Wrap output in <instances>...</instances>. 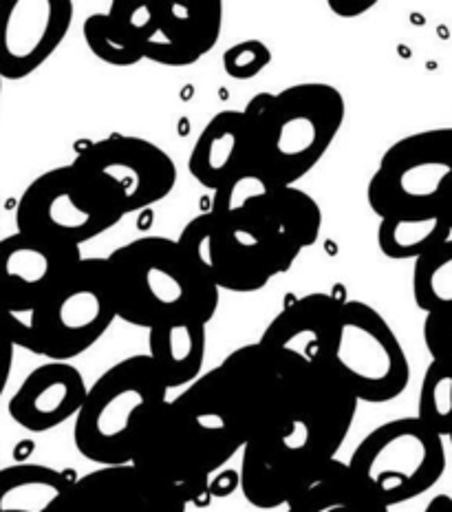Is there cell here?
Wrapping results in <instances>:
<instances>
[{
	"instance_id": "1",
	"label": "cell",
	"mask_w": 452,
	"mask_h": 512,
	"mask_svg": "<svg viewBox=\"0 0 452 512\" xmlns=\"http://www.w3.org/2000/svg\"><path fill=\"white\" fill-rule=\"evenodd\" d=\"M217 376L245 444L276 446L318 466L336 460L358 400L325 362L309 365L254 343L232 351Z\"/></svg>"
},
{
	"instance_id": "2",
	"label": "cell",
	"mask_w": 452,
	"mask_h": 512,
	"mask_svg": "<svg viewBox=\"0 0 452 512\" xmlns=\"http://www.w3.org/2000/svg\"><path fill=\"white\" fill-rule=\"evenodd\" d=\"M243 113L250 166L276 186H296L327 155L347 104L331 84L300 82L278 93H256Z\"/></svg>"
},
{
	"instance_id": "3",
	"label": "cell",
	"mask_w": 452,
	"mask_h": 512,
	"mask_svg": "<svg viewBox=\"0 0 452 512\" xmlns=\"http://www.w3.org/2000/svg\"><path fill=\"white\" fill-rule=\"evenodd\" d=\"M109 263L117 318L153 329L170 320L210 323L219 307V287L206 279L177 239L144 237L122 245Z\"/></svg>"
},
{
	"instance_id": "4",
	"label": "cell",
	"mask_w": 452,
	"mask_h": 512,
	"mask_svg": "<svg viewBox=\"0 0 452 512\" xmlns=\"http://www.w3.org/2000/svg\"><path fill=\"white\" fill-rule=\"evenodd\" d=\"M166 396V384L146 354L120 360L86 391L75 415V448L100 466L131 464L139 424Z\"/></svg>"
},
{
	"instance_id": "5",
	"label": "cell",
	"mask_w": 452,
	"mask_h": 512,
	"mask_svg": "<svg viewBox=\"0 0 452 512\" xmlns=\"http://www.w3.org/2000/svg\"><path fill=\"white\" fill-rule=\"evenodd\" d=\"M179 248L219 290L258 292L289 268L272 228L254 206L234 215L203 212L179 234Z\"/></svg>"
},
{
	"instance_id": "6",
	"label": "cell",
	"mask_w": 452,
	"mask_h": 512,
	"mask_svg": "<svg viewBox=\"0 0 452 512\" xmlns=\"http://www.w3.org/2000/svg\"><path fill=\"white\" fill-rule=\"evenodd\" d=\"M239 448L203 426L177 398L150 411L139 424L131 464L157 482L179 490L186 504L210 506V477Z\"/></svg>"
},
{
	"instance_id": "7",
	"label": "cell",
	"mask_w": 452,
	"mask_h": 512,
	"mask_svg": "<svg viewBox=\"0 0 452 512\" xmlns=\"http://www.w3.org/2000/svg\"><path fill=\"white\" fill-rule=\"evenodd\" d=\"M450 197L452 126L397 140L367 186V201L380 219L444 215Z\"/></svg>"
},
{
	"instance_id": "8",
	"label": "cell",
	"mask_w": 452,
	"mask_h": 512,
	"mask_svg": "<svg viewBox=\"0 0 452 512\" xmlns=\"http://www.w3.org/2000/svg\"><path fill=\"white\" fill-rule=\"evenodd\" d=\"M325 365L358 402L384 404L400 398L411 380L406 351L378 309L342 301Z\"/></svg>"
},
{
	"instance_id": "9",
	"label": "cell",
	"mask_w": 452,
	"mask_h": 512,
	"mask_svg": "<svg viewBox=\"0 0 452 512\" xmlns=\"http://www.w3.org/2000/svg\"><path fill=\"white\" fill-rule=\"evenodd\" d=\"M117 318L106 259L82 256L38 305L36 356L69 362L89 351Z\"/></svg>"
},
{
	"instance_id": "10",
	"label": "cell",
	"mask_w": 452,
	"mask_h": 512,
	"mask_svg": "<svg viewBox=\"0 0 452 512\" xmlns=\"http://www.w3.org/2000/svg\"><path fill=\"white\" fill-rule=\"evenodd\" d=\"M386 508L428 493L446 471L444 437L417 418L391 420L355 446L347 464Z\"/></svg>"
},
{
	"instance_id": "11",
	"label": "cell",
	"mask_w": 452,
	"mask_h": 512,
	"mask_svg": "<svg viewBox=\"0 0 452 512\" xmlns=\"http://www.w3.org/2000/svg\"><path fill=\"white\" fill-rule=\"evenodd\" d=\"M122 217L113 201L73 164L36 177L16 208L20 234L75 250L109 232Z\"/></svg>"
},
{
	"instance_id": "12",
	"label": "cell",
	"mask_w": 452,
	"mask_h": 512,
	"mask_svg": "<svg viewBox=\"0 0 452 512\" xmlns=\"http://www.w3.org/2000/svg\"><path fill=\"white\" fill-rule=\"evenodd\" d=\"M73 166L89 177L122 215L164 201L177 184L172 157L144 137L113 133L89 144Z\"/></svg>"
},
{
	"instance_id": "13",
	"label": "cell",
	"mask_w": 452,
	"mask_h": 512,
	"mask_svg": "<svg viewBox=\"0 0 452 512\" xmlns=\"http://www.w3.org/2000/svg\"><path fill=\"white\" fill-rule=\"evenodd\" d=\"M71 23V0H0V78L25 80L38 71Z\"/></svg>"
},
{
	"instance_id": "14",
	"label": "cell",
	"mask_w": 452,
	"mask_h": 512,
	"mask_svg": "<svg viewBox=\"0 0 452 512\" xmlns=\"http://www.w3.org/2000/svg\"><path fill=\"white\" fill-rule=\"evenodd\" d=\"M186 508L177 488L157 482L133 464H122L78 477L56 512H186Z\"/></svg>"
},
{
	"instance_id": "15",
	"label": "cell",
	"mask_w": 452,
	"mask_h": 512,
	"mask_svg": "<svg viewBox=\"0 0 452 512\" xmlns=\"http://www.w3.org/2000/svg\"><path fill=\"white\" fill-rule=\"evenodd\" d=\"M221 25V0H155L144 58L164 67H190L217 45Z\"/></svg>"
},
{
	"instance_id": "16",
	"label": "cell",
	"mask_w": 452,
	"mask_h": 512,
	"mask_svg": "<svg viewBox=\"0 0 452 512\" xmlns=\"http://www.w3.org/2000/svg\"><path fill=\"white\" fill-rule=\"evenodd\" d=\"M80 259V250L51 245L20 232L0 239V309L38 307Z\"/></svg>"
},
{
	"instance_id": "17",
	"label": "cell",
	"mask_w": 452,
	"mask_h": 512,
	"mask_svg": "<svg viewBox=\"0 0 452 512\" xmlns=\"http://www.w3.org/2000/svg\"><path fill=\"white\" fill-rule=\"evenodd\" d=\"M86 382L71 362L49 360L36 367L9 400L12 420L31 433H47L78 415Z\"/></svg>"
},
{
	"instance_id": "18",
	"label": "cell",
	"mask_w": 452,
	"mask_h": 512,
	"mask_svg": "<svg viewBox=\"0 0 452 512\" xmlns=\"http://www.w3.org/2000/svg\"><path fill=\"white\" fill-rule=\"evenodd\" d=\"M340 305L342 301L325 292L300 296L267 325L258 343L292 354L309 365H322L336 329Z\"/></svg>"
},
{
	"instance_id": "19",
	"label": "cell",
	"mask_w": 452,
	"mask_h": 512,
	"mask_svg": "<svg viewBox=\"0 0 452 512\" xmlns=\"http://www.w3.org/2000/svg\"><path fill=\"white\" fill-rule=\"evenodd\" d=\"M322 466L300 460L276 446L247 442L243 446L239 488H243V495L252 506L274 510L287 506Z\"/></svg>"
},
{
	"instance_id": "20",
	"label": "cell",
	"mask_w": 452,
	"mask_h": 512,
	"mask_svg": "<svg viewBox=\"0 0 452 512\" xmlns=\"http://www.w3.org/2000/svg\"><path fill=\"white\" fill-rule=\"evenodd\" d=\"M250 166V135L243 111H221L203 126L192 153L188 170L203 188L217 190L225 181Z\"/></svg>"
},
{
	"instance_id": "21",
	"label": "cell",
	"mask_w": 452,
	"mask_h": 512,
	"mask_svg": "<svg viewBox=\"0 0 452 512\" xmlns=\"http://www.w3.org/2000/svg\"><path fill=\"white\" fill-rule=\"evenodd\" d=\"M250 206L261 212L267 226L272 228L289 268L296 263L300 252L311 248L320 237L322 210L318 201L298 186H274L263 199Z\"/></svg>"
},
{
	"instance_id": "22",
	"label": "cell",
	"mask_w": 452,
	"mask_h": 512,
	"mask_svg": "<svg viewBox=\"0 0 452 512\" xmlns=\"http://www.w3.org/2000/svg\"><path fill=\"white\" fill-rule=\"evenodd\" d=\"M206 323L201 320H170L148 329V358L164 380L166 389L192 384L201 376L206 360Z\"/></svg>"
},
{
	"instance_id": "23",
	"label": "cell",
	"mask_w": 452,
	"mask_h": 512,
	"mask_svg": "<svg viewBox=\"0 0 452 512\" xmlns=\"http://www.w3.org/2000/svg\"><path fill=\"white\" fill-rule=\"evenodd\" d=\"M287 512H389L351 468L331 460L289 501Z\"/></svg>"
},
{
	"instance_id": "24",
	"label": "cell",
	"mask_w": 452,
	"mask_h": 512,
	"mask_svg": "<svg viewBox=\"0 0 452 512\" xmlns=\"http://www.w3.org/2000/svg\"><path fill=\"white\" fill-rule=\"evenodd\" d=\"M78 477L42 464L0 468V512H56Z\"/></svg>"
},
{
	"instance_id": "25",
	"label": "cell",
	"mask_w": 452,
	"mask_h": 512,
	"mask_svg": "<svg viewBox=\"0 0 452 512\" xmlns=\"http://www.w3.org/2000/svg\"><path fill=\"white\" fill-rule=\"evenodd\" d=\"M448 239H452V230L446 215L380 219L378 245L386 259L417 261Z\"/></svg>"
},
{
	"instance_id": "26",
	"label": "cell",
	"mask_w": 452,
	"mask_h": 512,
	"mask_svg": "<svg viewBox=\"0 0 452 512\" xmlns=\"http://www.w3.org/2000/svg\"><path fill=\"white\" fill-rule=\"evenodd\" d=\"M413 298L426 314L452 312V239L415 261Z\"/></svg>"
},
{
	"instance_id": "27",
	"label": "cell",
	"mask_w": 452,
	"mask_h": 512,
	"mask_svg": "<svg viewBox=\"0 0 452 512\" xmlns=\"http://www.w3.org/2000/svg\"><path fill=\"white\" fill-rule=\"evenodd\" d=\"M417 420H422L439 437L452 433V365L433 360L419 389Z\"/></svg>"
},
{
	"instance_id": "28",
	"label": "cell",
	"mask_w": 452,
	"mask_h": 512,
	"mask_svg": "<svg viewBox=\"0 0 452 512\" xmlns=\"http://www.w3.org/2000/svg\"><path fill=\"white\" fill-rule=\"evenodd\" d=\"M86 47L111 67H133L144 60V49L117 27L109 14H91L82 27Z\"/></svg>"
},
{
	"instance_id": "29",
	"label": "cell",
	"mask_w": 452,
	"mask_h": 512,
	"mask_svg": "<svg viewBox=\"0 0 452 512\" xmlns=\"http://www.w3.org/2000/svg\"><path fill=\"white\" fill-rule=\"evenodd\" d=\"M276 184H272L265 175L258 173L252 166L243 168L241 173H236L230 177L221 188L214 190L212 197V215H234L243 208H247L254 201L263 199L269 190H272Z\"/></svg>"
},
{
	"instance_id": "30",
	"label": "cell",
	"mask_w": 452,
	"mask_h": 512,
	"mask_svg": "<svg viewBox=\"0 0 452 512\" xmlns=\"http://www.w3.org/2000/svg\"><path fill=\"white\" fill-rule=\"evenodd\" d=\"M106 14L128 38L144 49L155 25V0H113Z\"/></svg>"
},
{
	"instance_id": "31",
	"label": "cell",
	"mask_w": 452,
	"mask_h": 512,
	"mask_svg": "<svg viewBox=\"0 0 452 512\" xmlns=\"http://www.w3.org/2000/svg\"><path fill=\"white\" fill-rule=\"evenodd\" d=\"M272 51L263 40L236 42L223 53V69L232 80H254L269 67Z\"/></svg>"
},
{
	"instance_id": "32",
	"label": "cell",
	"mask_w": 452,
	"mask_h": 512,
	"mask_svg": "<svg viewBox=\"0 0 452 512\" xmlns=\"http://www.w3.org/2000/svg\"><path fill=\"white\" fill-rule=\"evenodd\" d=\"M424 343L430 358L452 365V312L426 314Z\"/></svg>"
},
{
	"instance_id": "33",
	"label": "cell",
	"mask_w": 452,
	"mask_h": 512,
	"mask_svg": "<svg viewBox=\"0 0 452 512\" xmlns=\"http://www.w3.org/2000/svg\"><path fill=\"white\" fill-rule=\"evenodd\" d=\"M241 486V479H239V471H219L210 479L208 490H210V497L212 499H223V497H230L234 490H239Z\"/></svg>"
},
{
	"instance_id": "34",
	"label": "cell",
	"mask_w": 452,
	"mask_h": 512,
	"mask_svg": "<svg viewBox=\"0 0 452 512\" xmlns=\"http://www.w3.org/2000/svg\"><path fill=\"white\" fill-rule=\"evenodd\" d=\"M327 7L340 18H355L375 7V0H329Z\"/></svg>"
},
{
	"instance_id": "35",
	"label": "cell",
	"mask_w": 452,
	"mask_h": 512,
	"mask_svg": "<svg viewBox=\"0 0 452 512\" xmlns=\"http://www.w3.org/2000/svg\"><path fill=\"white\" fill-rule=\"evenodd\" d=\"M12 365H14V345L9 343L7 336L0 332V398L7 389L9 376H12Z\"/></svg>"
},
{
	"instance_id": "36",
	"label": "cell",
	"mask_w": 452,
	"mask_h": 512,
	"mask_svg": "<svg viewBox=\"0 0 452 512\" xmlns=\"http://www.w3.org/2000/svg\"><path fill=\"white\" fill-rule=\"evenodd\" d=\"M424 512H452V497L448 495H437L428 501Z\"/></svg>"
},
{
	"instance_id": "37",
	"label": "cell",
	"mask_w": 452,
	"mask_h": 512,
	"mask_svg": "<svg viewBox=\"0 0 452 512\" xmlns=\"http://www.w3.org/2000/svg\"><path fill=\"white\" fill-rule=\"evenodd\" d=\"M444 215H446V219H448V223H450V230H452V197H450V201H448Z\"/></svg>"
},
{
	"instance_id": "38",
	"label": "cell",
	"mask_w": 452,
	"mask_h": 512,
	"mask_svg": "<svg viewBox=\"0 0 452 512\" xmlns=\"http://www.w3.org/2000/svg\"><path fill=\"white\" fill-rule=\"evenodd\" d=\"M0 93H3V78H0Z\"/></svg>"
},
{
	"instance_id": "39",
	"label": "cell",
	"mask_w": 452,
	"mask_h": 512,
	"mask_svg": "<svg viewBox=\"0 0 452 512\" xmlns=\"http://www.w3.org/2000/svg\"><path fill=\"white\" fill-rule=\"evenodd\" d=\"M450 444H452V433H450Z\"/></svg>"
}]
</instances>
